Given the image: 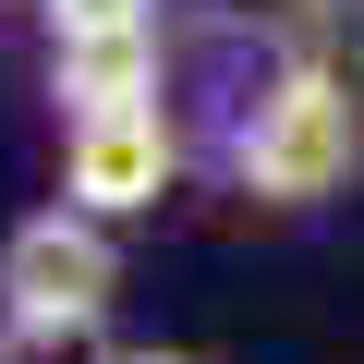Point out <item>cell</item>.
<instances>
[{
	"label": "cell",
	"mask_w": 364,
	"mask_h": 364,
	"mask_svg": "<svg viewBox=\"0 0 364 364\" xmlns=\"http://www.w3.org/2000/svg\"><path fill=\"white\" fill-rule=\"evenodd\" d=\"M219 170L243 207H328L364 170V73L340 61H267L255 97L219 134Z\"/></svg>",
	"instance_id": "obj_1"
},
{
	"label": "cell",
	"mask_w": 364,
	"mask_h": 364,
	"mask_svg": "<svg viewBox=\"0 0 364 364\" xmlns=\"http://www.w3.org/2000/svg\"><path fill=\"white\" fill-rule=\"evenodd\" d=\"M122 304V231L85 207H25L0 231V352H85Z\"/></svg>",
	"instance_id": "obj_2"
},
{
	"label": "cell",
	"mask_w": 364,
	"mask_h": 364,
	"mask_svg": "<svg viewBox=\"0 0 364 364\" xmlns=\"http://www.w3.org/2000/svg\"><path fill=\"white\" fill-rule=\"evenodd\" d=\"M170 182H182V134L170 109H97V122H61V207L85 219H146L170 207Z\"/></svg>",
	"instance_id": "obj_3"
},
{
	"label": "cell",
	"mask_w": 364,
	"mask_h": 364,
	"mask_svg": "<svg viewBox=\"0 0 364 364\" xmlns=\"http://www.w3.org/2000/svg\"><path fill=\"white\" fill-rule=\"evenodd\" d=\"M49 109H61V122L158 109V37H85V49H49Z\"/></svg>",
	"instance_id": "obj_4"
},
{
	"label": "cell",
	"mask_w": 364,
	"mask_h": 364,
	"mask_svg": "<svg viewBox=\"0 0 364 364\" xmlns=\"http://www.w3.org/2000/svg\"><path fill=\"white\" fill-rule=\"evenodd\" d=\"M49 49H85V37H158V0H37Z\"/></svg>",
	"instance_id": "obj_5"
},
{
	"label": "cell",
	"mask_w": 364,
	"mask_h": 364,
	"mask_svg": "<svg viewBox=\"0 0 364 364\" xmlns=\"http://www.w3.org/2000/svg\"><path fill=\"white\" fill-rule=\"evenodd\" d=\"M97 364H195V352H170V340H134V352H97Z\"/></svg>",
	"instance_id": "obj_6"
}]
</instances>
